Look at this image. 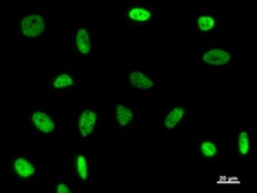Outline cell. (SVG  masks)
Masks as SVG:
<instances>
[{"label":"cell","instance_id":"8992f818","mask_svg":"<svg viewBox=\"0 0 257 193\" xmlns=\"http://www.w3.org/2000/svg\"><path fill=\"white\" fill-rule=\"evenodd\" d=\"M75 45H76V49L79 50V53L81 56L86 57L90 54L91 52V38L90 32L88 31V29L85 27H80L76 32V36H75Z\"/></svg>","mask_w":257,"mask_h":193},{"label":"cell","instance_id":"4fadbf2b","mask_svg":"<svg viewBox=\"0 0 257 193\" xmlns=\"http://www.w3.org/2000/svg\"><path fill=\"white\" fill-rule=\"evenodd\" d=\"M73 79L71 76L70 73H61L56 79L53 80L52 86L53 89H66V88H71L73 85Z\"/></svg>","mask_w":257,"mask_h":193},{"label":"cell","instance_id":"ba28073f","mask_svg":"<svg viewBox=\"0 0 257 193\" xmlns=\"http://www.w3.org/2000/svg\"><path fill=\"white\" fill-rule=\"evenodd\" d=\"M184 115H185L184 107L176 106V107H174V109L166 115V117H165V120H164V126L167 129V130H171V129L176 128L178 124L183 120Z\"/></svg>","mask_w":257,"mask_h":193},{"label":"cell","instance_id":"52a82bcc","mask_svg":"<svg viewBox=\"0 0 257 193\" xmlns=\"http://www.w3.org/2000/svg\"><path fill=\"white\" fill-rule=\"evenodd\" d=\"M128 81L130 84L137 89H142V90H147V89H152L155 86V82L147 76L146 73L141 72V71H133L128 75Z\"/></svg>","mask_w":257,"mask_h":193},{"label":"cell","instance_id":"8fae6325","mask_svg":"<svg viewBox=\"0 0 257 193\" xmlns=\"http://www.w3.org/2000/svg\"><path fill=\"white\" fill-rule=\"evenodd\" d=\"M128 17L132 18L133 21H138V22H147V21L151 20L152 13L146 8L135 7V8H132L128 11Z\"/></svg>","mask_w":257,"mask_h":193},{"label":"cell","instance_id":"5b68a950","mask_svg":"<svg viewBox=\"0 0 257 193\" xmlns=\"http://www.w3.org/2000/svg\"><path fill=\"white\" fill-rule=\"evenodd\" d=\"M13 171H15L16 175L21 179H27L31 178L36 171L35 165L32 164L31 161L27 160L25 157H18L13 161L12 164Z\"/></svg>","mask_w":257,"mask_h":193},{"label":"cell","instance_id":"2e32d148","mask_svg":"<svg viewBox=\"0 0 257 193\" xmlns=\"http://www.w3.org/2000/svg\"><path fill=\"white\" fill-rule=\"evenodd\" d=\"M57 193H71V189L70 187H68L67 184H64V183H59L58 185H57Z\"/></svg>","mask_w":257,"mask_h":193},{"label":"cell","instance_id":"7a4b0ae2","mask_svg":"<svg viewBox=\"0 0 257 193\" xmlns=\"http://www.w3.org/2000/svg\"><path fill=\"white\" fill-rule=\"evenodd\" d=\"M31 121L39 132L43 134H50L56 130V123L44 111H35L31 115Z\"/></svg>","mask_w":257,"mask_h":193},{"label":"cell","instance_id":"277c9868","mask_svg":"<svg viewBox=\"0 0 257 193\" xmlns=\"http://www.w3.org/2000/svg\"><path fill=\"white\" fill-rule=\"evenodd\" d=\"M231 56L230 53L226 52L224 49H220V48H215V49H210L202 56V61L205 63L210 64V66H225L230 62Z\"/></svg>","mask_w":257,"mask_h":193},{"label":"cell","instance_id":"30bf717a","mask_svg":"<svg viewBox=\"0 0 257 193\" xmlns=\"http://www.w3.org/2000/svg\"><path fill=\"white\" fill-rule=\"evenodd\" d=\"M75 166H76V174L82 181H88L89 179V165L88 160L84 155H77L75 158Z\"/></svg>","mask_w":257,"mask_h":193},{"label":"cell","instance_id":"9c48e42d","mask_svg":"<svg viewBox=\"0 0 257 193\" xmlns=\"http://www.w3.org/2000/svg\"><path fill=\"white\" fill-rule=\"evenodd\" d=\"M114 114H116V120L118 123V125L125 128L128 124L133 121V117H134V114L128 107L123 105H116L114 106Z\"/></svg>","mask_w":257,"mask_h":193},{"label":"cell","instance_id":"5bb4252c","mask_svg":"<svg viewBox=\"0 0 257 193\" xmlns=\"http://www.w3.org/2000/svg\"><path fill=\"white\" fill-rule=\"evenodd\" d=\"M251 148V141H249V134L247 132H240L238 137V152L242 156H247Z\"/></svg>","mask_w":257,"mask_h":193},{"label":"cell","instance_id":"9a60e30c","mask_svg":"<svg viewBox=\"0 0 257 193\" xmlns=\"http://www.w3.org/2000/svg\"><path fill=\"white\" fill-rule=\"evenodd\" d=\"M197 25H198V29L203 32L211 31V30L215 29L216 26V21L215 18L211 17V16H201L197 20Z\"/></svg>","mask_w":257,"mask_h":193},{"label":"cell","instance_id":"6da1fadb","mask_svg":"<svg viewBox=\"0 0 257 193\" xmlns=\"http://www.w3.org/2000/svg\"><path fill=\"white\" fill-rule=\"evenodd\" d=\"M45 29L47 22L41 15H29L21 21V32L26 38H39Z\"/></svg>","mask_w":257,"mask_h":193},{"label":"cell","instance_id":"7c38bea8","mask_svg":"<svg viewBox=\"0 0 257 193\" xmlns=\"http://www.w3.org/2000/svg\"><path fill=\"white\" fill-rule=\"evenodd\" d=\"M199 149H201V155L205 158H213L219 152V146L213 141H203Z\"/></svg>","mask_w":257,"mask_h":193},{"label":"cell","instance_id":"3957f363","mask_svg":"<svg viewBox=\"0 0 257 193\" xmlns=\"http://www.w3.org/2000/svg\"><path fill=\"white\" fill-rule=\"evenodd\" d=\"M98 120V115L93 110H84L79 117V130L82 138L90 137Z\"/></svg>","mask_w":257,"mask_h":193}]
</instances>
